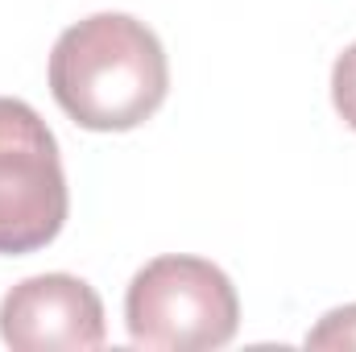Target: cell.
Instances as JSON below:
<instances>
[{
  "label": "cell",
  "instance_id": "obj_2",
  "mask_svg": "<svg viewBox=\"0 0 356 352\" xmlns=\"http://www.w3.org/2000/svg\"><path fill=\"white\" fill-rule=\"evenodd\" d=\"M129 340L149 352H207L232 344L241 298L232 278L207 257H154L124 294Z\"/></svg>",
  "mask_w": 356,
  "mask_h": 352
},
{
  "label": "cell",
  "instance_id": "obj_5",
  "mask_svg": "<svg viewBox=\"0 0 356 352\" xmlns=\"http://www.w3.org/2000/svg\"><path fill=\"white\" fill-rule=\"evenodd\" d=\"M307 349H356V303L327 311L307 332Z\"/></svg>",
  "mask_w": 356,
  "mask_h": 352
},
{
  "label": "cell",
  "instance_id": "obj_6",
  "mask_svg": "<svg viewBox=\"0 0 356 352\" xmlns=\"http://www.w3.org/2000/svg\"><path fill=\"white\" fill-rule=\"evenodd\" d=\"M332 104L344 116V125L356 133V42L336 58V67H332Z\"/></svg>",
  "mask_w": 356,
  "mask_h": 352
},
{
  "label": "cell",
  "instance_id": "obj_3",
  "mask_svg": "<svg viewBox=\"0 0 356 352\" xmlns=\"http://www.w3.org/2000/svg\"><path fill=\"white\" fill-rule=\"evenodd\" d=\"M71 211L58 141L46 120L13 95H0V253L46 249Z\"/></svg>",
  "mask_w": 356,
  "mask_h": 352
},
{
  "label": "cell",
  "instance_id": "obj_4",
  "mask_svg": "<svg viewBox=\"0 0 356 352\" xmlns=\"http://www.w3.org/2000/svg\"><path fill=\"white\" fill-rule=\"evenodd\" d=\"M0 340L17 352H91L104 344V303L75 273H38L0 303Z\"/></svg>",
  "mask_w": 356,
  "mask_h": 352
},
{
  "label": "cell",
  "instance_id": "obj_1",
  "mask_svg": "<svg viewBox=\"0 0 356 352\" xmlns=\"http://www.w3.org/2000/svg\"><path fill=\"white\" fill-rule=\"evenodd\" d=\"M50 91L79 129L129 133L166 104L170 63L145 21L129 13H95L54 42Z\"/></svg>",
  "mask_w": 356,
  "mask_h": 352
}]
</instances>
